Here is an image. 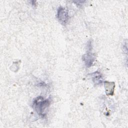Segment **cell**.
Returning <instances> with one entry per match:
<instances>
[{"mask_svg": "<svg viewBox=\"0 0 128 128\" xmlns=\"http://www.w3.org/2000/svg\"><path fill=\"white\" fill-rule=\"evenodd\" d=\"M50 104L49 99L44 100L42 97L38 96L36 98L33 102L32 106L36 112L40 116H44L45 110Z\"/></svg>", "mask_w": 128, "mask_h": 128, "instance_id": "obj_1", "label": "cell"}, {"mask_svg": "<svg viewBox=\"0 0 128 128\" xmlns=\"http://www.w3.org/2000/svg\"><path fill=\"white\" fill-rule=\"evenodd\" d=\"M56 16L60 23L62 25H66L69 19L68 11L62 6L58 8Z\"/></svg>", "mask_w": 128, "mask_h": 128, "instance_id": "obj_2", "label": "cell"}, {"mask_svg": "<svg viewBox=\"0 0 128 128\" xmlns=\"http://www.w3.org/2000/svg\"><path fill=\"white\" fill-rule=\"evenodd\" d=\"M95 58V56L90 52L87 53L82 56V60L87 67H90L92 64Z\"/></svg>", "mask_w": 128, "mask_h": 128, "instance_id": "obj_3", "label": "cell"}, {"mask_svg": "<svg viewBox=\"0 0 128 128\" xmlns=\"http://www.w3.org/2000/svg\"><path fill=\"white\" fill-rule=\"evenodd\" d=\"M104 87L106 95L108 96H112L115 87L114 83V82H109L106 81L104 82Z\"/></svg>", "mask_w": 128, "mask_h": 128, "instance_id": "obj_4", "label": "cell"}, {"mask_svg": "<svg viewBox=\"0 0 128 128\" xmlns=\"http://www.w3.org/2000/svg\"><path fill=\"white\" fill-rule=\"evenodd\" d=\"M92 80L94 84H100L103 82V78L101 74L96 71L90 74Z\"/></svg>", "mask_w": 128, "mask_h": 128, "instance_id": "obj_5", "label": "cell"}]
</instances>
